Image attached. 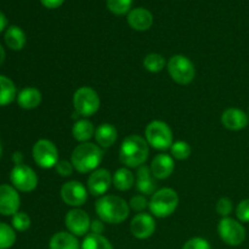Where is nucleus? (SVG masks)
Wrapping results in <instances>:
<instances>
[{"label": "nucleus", "mask_w": 249, "mask_h": 249, "mask_svg": "<svg viewBox=\"0 0 249 249\" xmlns=\"http://www.w3.org/2000/svg\"><path fill=\"white\" fill-rule=\"evenodd\" d=\"M104 221L102 220H94L91 221V225H90V230L95 235H101L102 231H104Z\"/></svg>", "instance_id": "4c0bfd02"}, {"label": "nucleus", "mask_w": 249, "mask_h": 249, "mask_svg": "<svg viewBox=\"0 0 249 249\" xmlns=\"http://www.w3.org/2000/svg\"><path fill=\"white\" fill-rule=\"evenodd\" d=\"M128 23L135 31H147L151 28L153 23V16L147 9L143 7H136L129 11Z\"/></svg>", "instance_id": "a211bd4d"}, {"label": "nucleus", "mask_w": 249, "mask_h": 249, "mask_svg": "<svg viewBox=\"0 0 249 249\" xmlns=\"http://www.w3.org/2000/svg\"><path fill=\"white\" fill-rule=\"evenodd\" d=\"M151 169L146 165H141L136 174V187L142 195H152L156 190V182L152 179Z\"/></svg>", "instance_id": "aec40b11"}, {"label": "nucleus", "mask_w": 249, "mask_h": 249, "mask_svg": "<svg viewBox=\"0 0 249 249\" xmlns=\"http://www.w3.org/2000/svg\"><path fill=\"white\" fill-rule=\"evenodd\" d=\"M182 249H212L211 245L207 240L201 237H195L187 241Z\"/></svg>", "instance_id": "f704fd0d"}, {"label": "nucleus", "mask_w": 249, "mask_h": 249, "mask_svg": "<svg viewBox=\"0 0 249 249\" xmlns=\"http://www.w3.org/2000/svg\"><path fill=\"white\" fill-rule=\"evenodd\" d=\"M16 87L10 78L0 74V106H7L16 99Z\"/></svg>", "instance_id": "a878e982"}, {"label": "nucleus", "mask_w": 249, "mask_h": 249, "mask_svg": "<svg viewBox=\"0 0 249 249\" xmlns=\"http://www.w3.org/2000/svg\"><path fill=\"white\" fill-rule=\"evenodd\" d=\"M112 184V175L107 169H96L88 179V190L92 196H102Z\"/></svg>", "instance_id": "2eb2a0df"}, {"label": "nucleus", "mask_w": 249, "mask_h": 249, "mask_svg": "<svg viewBox=\"0 0 249 249\" xmlns=\"http://www.w3.org/2000/svg\"><path fill=\"white\" fill-rule=\"evenodd\" d=\"M1 155H2V147H1V143H0V158H1Z\"/></svg>", "instance_id": "37998d69"}, {"label": "nucleus", "mask_w": 249, "mask_h": 249, "mask_svg": "<svg viewBox=\"0 0 249 249\" xmlns=\"http://www.w3.org/2000/svg\"><path fill=\"white\" fill-rule=\"evenodd\" d=\"M34 162L43 169H50L56 167L58 162V151L53 142L46 139L38 140L32 150Z\"/></svg>", "instance_id": "1a4fd4ad"}, {"label": "nucleus", "mask_w": 249, "mask_h": 249, "mask_svg": "<svg viewBox=\"0 0 249 249\" xmlns=\"http://www.w3.org/2000/svg\"><path fill=\"white\" fill-rule=\"evenodd\" d=\"M73 106L75 112L80 116H92L100 108V97L91 88L82 87L73 95Z\"/></svg>", "instance_id": "423d86ee"}, {"label": "nucleus", "mask_w": 249, "mask_h": 249, "mask_svg": "<svg viewBox=\"0 0 249 249\" xmlns=\"http://www.w3.org/2000/svg\"><path fill=\"white\" fill-rule=\"evenodd\" d=\"M146 141L156 150H168L173 145V133L167 123L153 121L146 126Z\"/></svg>", "instance_id": "39448f33"}, {"label": "nucleus", "mask_w": 249, "mask_h": 249, "mask_svg": "<svg viewBox=\"0 0 249 249\" xmlns=\"http://www.w3.org/2000/svg\"><path fill=\"white\" fill-rule=\"evenodd\" d=\"M218 232L221 240L232 247L242 245L246 240V229L242 224L229 216L219 221Z\"/></svg>", "instance_id": "6e6552de"}, {"label": "nucleus", "mask_w": 249, "mask_h": 249, "mask_svg": "<svg viewBox=\"0 0 249 249\" xmlns=\"http://www.w3.org/2000/svg\"><path fill=\"white\" fill-rule=\"evenodd\" d=\"M12 186L21 192H31L38 186V177L31 167L24 164L15 165L10 173Z\"/></svg>", "instance_id": "9d476101"}, {"label": "nucleus", "mask_w": 249, "mask_h": 249, "mask_svg": "<svg viewBox=\"0 0 249 249\" xmlns=\"http://www.w3.org/2000/svg\"><path fill=\"white\" fill-rule=\"evenodd\" d=\"M104 158V151L97 145L90 142H83L73 150L71 163L77 172L85 173L94 172L97 169Z\"/></svg>", "instance_id": "f03ea898"}, {"label": "nucleus", "mask_w": 249, "mask_h": 249, "mask_svg": "<svg viewBox=\"0 0 249 249\" xmlns=\"http://www.w3.org/2000/svg\"><path fill=\"white\" fill-rule=\"evenodd\" d=\"M165 60L162 55L160 53H148L143 60V67L148 71V72L157 73L164 68Z\"/></svg>", "instance_id": "c85d7f7f"}, {"label": "nucleus", "mask_w": 249, "mask_h": 249, "mask_svg": "<svg viewBox=\"0 0 249 249\" xmlns=\"http://www.w3.org/2000/svg\"><path fill=\"white\" fill-rule=\"evenodd\" d=\"M148 143L139 135H130L124 139L119 148V160L129 168L141 167L148 158Z\"/></svg>", "instance_id": "7ed1b4c3"}, {"label": "nucleus", "mask_w": 249, "mask_h": 249, "mask_svg": "<svg viewBox=\"0 0 249 249\" xmlns=\"http://www.w3.org/2000/svg\"><path fill=\"white\" fill-rule=\"evenodd\" d=\"M65 221L68 231L74 236H84L90 230L91 225L89 215L84 211L78 208L68 212Z\"/></svg>", "instance_id": "ddd939ff"}, {"label": "nucleus", "mask_w": 249, "mask_h": 249, "mask_svg": "<svg viewBox=\"0 0 249 249\" xmlns=\"http://www.w3.org/2000/svg\"><path fill=\"white\" fill-rule=\"evenodd\" d=\"M6 26H7L6 16H5V15L0 11V33H1L5 28H6Z\"/></svg>", "instance_id": "a19ab883"}, {"label": "nucleus", "mask_w": 249, "mask_h": 249, "mask_svg": "<svg viewBox=\"0 0 249 249\" xmlns=\"http://www.w3.org/2000/svg\"><path fill=\"white\" fill-rule=\"evenodd\" d=\"M50 249H79L77 237L70 232H57L51 237Z\"/></svg>", "instance_id": "5701e85b"}, {"label": "nucleus", "mask_w": 249, "mask_h": 249, "mask_svg": "<svg viewBox=\"0 0 249 249\" xmlns=\"http://www.w3.org/2000/svg\"><path fill=\"white\" fill-rule=\"evenodd\" d=\"M95 209L102 221L108 224H121L129 216L130 207L118 196H102L95 203Z\"/></svg>", "instance_id": "f257e3e1"}, {"label": "nucleus", "mask_w": 249, "mask_h": 249, "mask_svg": "<svg viewBox=\"0 0 249 249\" xmlns=\"http://www.w3.org/2000/svg\"><path fill=\"white\" fill-rule=\"evenodd\" d=\"M12 160H14V163L16 165L22 164V162H23V155L21 152H15L14 156H12Z\"/></svg>", "instance_id": "ea45409f"}, {"label": "nucleus", "mask_w": 249, "mask_h": 249, "mask_svg": "<svg viewBox=\"0 0 249 249\" xmlns=\"http://www.w3.org/2000/svg\"><path fill=\"white\" fill-rule=\"evenodd\" d=\"M236 215L241 223H249V198L243 199L236 208Z\"/></svg>", "instance_id": "72a5a7b5"}, {"label": "nucleus", "mask_w": 249, "mask_h": 249, "mask_svg": "<svg viewBox=\"0 0 249 249\" xmlns=\"http://www.w3.org/2000/svg\"><path fill=\"white\" fill-rule=\"evenodd\" d=\"M170 153L175 160H184L191 155V147L185 141H177V142H173L172 147H170Z\"/></svg>", "instance_id": "7c9ffc66"}, {"label": "nucleus", "mask_w": 249, "mask_h": 249, "mask_svg": "<svg viewBox=\"0 0 249 249\" xmlns=\"http://www.w3.org/2000/svg\"><path fill=\"white\" fill-rule=\"evenodd\" d=\"M4 39L7 48H10L11 50H22L24 48V45H26V34L17 26L9 27L6 29V32H5Z\"/></svg>", "instance_id": "4be33fe9"}, {"label": "nucleus", "mask_w": 249, "mask_h": 249, "mask_svg": "<svg viewBox=\"0 0 249 249\" xmlns=\"http://www.w3.org/2000/svg\"><path fill=\"white\" fill-rule=\"evenodd\" d=\"M19 195L14 186L0 185V214L5 216L15 215L19 209Z\"/></svg>", "instance_id": "f8f14e48"}, {"label": "nucleus", "mask_w": 249, "mask_h": 249, "mask_svg": "<svg viewBox=\"0 0 249 249\" xmlns=\"http://www.w3.org/2000/svg\"><path fill=\"white\" fill-rule=\"evenodd\" d=\"M40 1L48 9H57L63 4L65 0H40Z\"/></svg>", "instance_id": "58836bf2"}, {"label": "nucleus", "mask_w": 249, "mask_h": 249, "mask_svg": "<svg viewBox=\"0 0 249 249\" xmlns=\"http://www.w3.org/2000/svg\"><path fill=\"white\" fill-rule=\"evenodd\" d=\"M11 223L15 230L23 232V231L28 230L29 226H31V218L23 212H17L15 215H12Z\"/></svg>", "instance_id": "2f4dec72"}, {"label": "nucleus", "mask_w": 249, "mask_h": 249, "mask_svg": "<svg viewBox=\"0 0 249 249\" xmlns=\"http://www.w3.org/2000/svg\"><path fill=\"white\" fill-rule=\"evenodd\" d=\"M215 208L216 213H218L219 215H221L223 218H228L231 214V212H232V202H231V199H229L228 197H223V198H220L216 202Z\"/></svg>", "instance_id": "473e14b6"}, {"label": "nucleus", "mask_w": 249, "mask_h": 249, "mask_svg": "<svg viewBox=\"0 0 249 249\" xmlns=\"http://www.w3.org/2000/svg\"><path fill=\"white\" fill-rule=\"evenodd\" d=\"M73 138L75 139L79 142H87L88 140L92 138L95 135V128L92 125V123L88 119H80L77 121L73 125L72 129Z\"/></svg>", "instance_id": "393cba45"}, {"label": "nucleus", "mask_w": 249, "mask_h": 249, "mask_svg": "<svg viewBox=\"0 0 249 249\" xmlns=\"http://www.w3.org/2000/svg\"><path fill=\"white\" fill-rule=\"evenodd\" d=\"M4 61H5V50L4 48L0 45V67H1V65L4 63Z\"/></svg>", "instance_id": "79ce46f5"}, {"label": "nucleus", "mask_w": 249, "mask_h": 249, "mask_svg": "<svg viewBox=\"0 0 249 249\" xmlns=\"http://www.w3.org/2000/svg\"><path fill=\"white\" fill-rule=\"evenodd\" d=\"M135 178L134 174L126 168H119L116 170V173L112 177V184L114 185L117 190L119 191H128L134 186Z\"/></svg>", "instance_id": "b1692460"}, {"label": "nucleus", "mask_w": 249, "mask_h": 249, "mask_svg": "<svg viewBox=\"0 0 249 249\" xmlns=\"http://www.w3.org/2000/svg\"><path fill=\"white\" fill-rule=\"evenodd\" d=\"M221 123L229 130H242L248 125V116L238 108H228L221 116Z\"/></svg>", "instance_id": "f3484780"}, {"label": "nucleus", "mask_w": 249, "mask_h": 249, "mask_svg": "<svg viewBox=\"0 0 249 249\" xmlns=\"http://www.w3.org/2000/svg\"><path fill=\"white\" fill-rule=\"evenodd\" d=\"M16 242V232L11 226L0 223V249H9Z\"/></svg>", "instance_id": "cd10ccee"}, {"label": "nucleus", "mask_w": 249, "mask_h": 249, "mask_svg": "<svg viewBox=\"0 0 249 249\" xmlns=\"http://www.w3.org/2000/svg\"><path fill=\"white\" fill-rule=\"evenodd\" d=\"M150 169L153 178L158 180H164L169 178L174 170V160L172 156L160 153L153 158Z\"/></svg>", "instance_id": "dca6fc26"}, {"label": "nucleus", "mask_w": 249, "mask_h": 249, "mask_svg": "<svg viewBox=\"0 0 249 249\" xmlns=\"http://www.w3.org/2000/svg\"><path fill=\"white\" fill-rule=\"evenodd\" d=\"M18 106L23 109H34L40 105L41 94L36 88H24L17 95Z\"/></svg>", "instance_id": "6ab92c4d"}, {"label": "nucleus", "mask_w": 249, "mask_h": 249, "mask_svg": "<svg viewBox=\"0 0 249 249\" xmlns=\"http://www.w3.org/2000/svg\"><path fill=\"white\" fill-rule=\"evenodd\" d=\"M117 129L112 124L104 123L95 130V139L96 142L99 143L100 147L108 148L116 142L117 140Z\"/></svg>", "instance_id": "412c9836"}, {"label": "nucleus", "mask_w": 249, "mask_h": 249, "mask_svg": "<svg viewBox=\"0 0 249 249\" xmlns=\"http://www.w3.org/2000/svg\"><path fill=\"white\" fill-rule=\"evenodd\" d=\"M168 72L175 83L180 85H187L195 78V66L186 56L174 55L168 62Z\"/></svg>", "instance_id": "0eeeda50"}, {"label": "nucleus", "mask_w": 249, "mask_h": 249, "mask_svg": "<svg viewBox=\"0 0 249 249\" xmlns=\"http://www.w3.org/2000/svg\"><path fill=\"white\" fill-rule=\"evenodd\" d=\"M55 168L57 174H60L61 177H70V175H72L73 170H74L73 164L68 160H58Z\"/></svg>", "instance_id": "c9c22d12"}, {"label": "nucleus", "mask_w": 249, "mask_h": 249, "mask_svg": "<svg viewBox=\"0 0 249 249\" xmlns=\"http://www.w3.org/2000/svg\"><path fill=\"white\" fill-rule=\"evenodd\" d=\"M80 249H113L109 241L102 235L90 233L84 238Z\"/></svg>", "instance_id": "bb28decb"}, {"label": "nucleus", "mask_w": 249, "mask_h": 249, "mask_svg": "<svg viewBox=\"0 0 249 249\" xmlns=\"http://www.w3.org/2000/svg\"><path fill=\"white\" fill-rule=\"evenodd\" d=\"M61 197L66 204L77 208L87 202V189L79 181H68L61 189Z\"/></svg>", "instance_id": "9b49d317"}, {"label": "nucleus", "mask_w": 249, "mask_h": 249, "mask_svg": "<svg viewBox=\"0 0 249 249\" xmlns=\"http://www.w3.org/2000/svg\"><path fill=\"white\" fill-rule=\"evenodd\" d=\"M147 201H146L145 196L142 195H138V196H134L133 198L130 199V203H129V207L131 209L136 212H142L145 211L146 207H147Z\"/></svg>", "instance_id": "e433bc0d"}, {"label": "nucleus", "mask_w": 249, "mask_h": 249, "mask_svg": "<svg viewBox=\"0 0 249 249\" xmlns=\"http://www.w3.org/2000/svg\"><path fill=\"white\" fill-rule=\"evenodd\" d=\"M179 204V196L173 189L165 187L153 194L148 207L151 213L157 218H167L172 215Z\"/></svg>", "instance_id": "20e7f679"}, {"label": "nucleus", "mask_w": 249, "mask_h": 249, "mask_svg": "<svg viewBox=\"0 0 249 249\" xmlns=\"http://www.w3.org/2000/svg\"><path fill=\"white\" fill-rule=\"evenodd\" d=\"M130 231L134 237L146 240L151 237L156 231V221L150 214L140 213L130 223Z\"/></svg>", "instance_id": "4468645a"}, {"label": "nucleus", "mask_w": 249, "mask_h": 249, "mask_svg": "<svg viewBox=\"0 0 249 249\" xmlns=\"http://www.w3.org/2000/svg\"><path fill=\"white\" fill-rule=\"evenodd\" d=\"M106 4L112 14L122 16V15L129 14L133 0H106Z\"/></svg>", "instance_id": "c756f323"}]
</instances>
